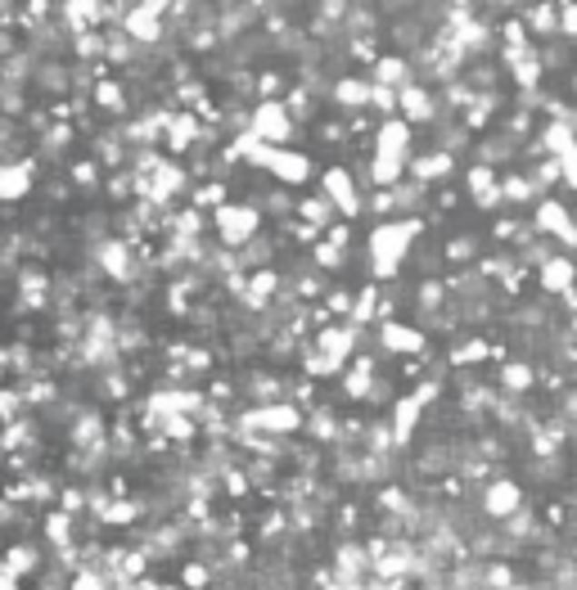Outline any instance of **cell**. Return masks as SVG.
<instances>
[{"label":"cell","instance_id":"7a4b0ae2","mask_svg":"<svg viewBox=\"0 0 577 590\" xmlns=\"http://www.w3.org/2000/svg\"><path fill=\"white\" fill-rule=\"evenodd\" d=\"M32 564H36V555H32L27 546H23V550H9V573H14V577H23Z\"/></svg>","mask_w":577,"mask_h":590},{"label":"cell","instance_id":"6da1fadb","mask_svg":"<svg viewBox=\"0 0 577 590\" xmlns=\"http://www.w3.org/2000/svg\"><path fill=\"white\" fill-rule=\"evenodd\" d=\"M27 172H32L27 162H23V167H0V199H18V194L32 185Z\"/></svg>","mask_w":577,"mask_h":590},{"label":"cell","instance_id":"3957f363","mask_svg":"<svg viewBox=\"0 0 577 590\" xmlns=\"http://www.w3.org/2000/svg\"><path fill=\"white\" fill-rule=\"evenodd\" d=\"M73 176H77V185H86V181H95V162H82V167H77Z\"/></svg>","mask_w":577,"mask_h":590}]
</instances>
